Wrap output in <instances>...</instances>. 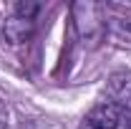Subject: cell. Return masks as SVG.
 I'll return each instance as SVG.
<instances>
[{
    "instance_id": "obj_5",
    "label": "cell",
    "mask_w": 131,
    "mask_h": 129,
    "mask_svg": "<svg viewBox=\"0 0 131 129\" xmlns=\"http://www.w3.org/2000/svg\"><path fill=\"white\" fill-rule=\"evenodd\" d=\"M8 127V106H5V101L0 99V129Z\"/></svg>"
},
{
    "instance_id": "obj_1",
    "label": "cell",
    "mask_w": 131,
    "mask_h": 129,
    "mask_svg": "<svg viewBox=\"0 0 131 129\" xmlns=\"http://www.w3.org/2000/svg\"><path fill=\"white\" fill-rule=\"evenodd\" d=\"M118 109H121L118 104L103 99L83 116L78 129H118Z\"/></svg>"
},
{
    "instance_id": "obj_4",
    "label": "cell",
    "mask_w": 131,
    "mask_h": 129,
    "mask_svg": "<svg viewBox=\"0 0 131 129\" xmlns=\"http://www.w3.org/2000/svg\"><path fill=\"white\" fill-rule=\"evenodd\" d=\"M106 31L111 33L116 41L131 46V20H118V18H114V20L106 23Z\"/></svg>"
},
{
    "instance_id": "obj_3",
    "label": "cell",
    "mask_w": 131,
    "mask_h": 129,
    "mask_svg": "<svg viewBox=\"0 0 131 129\" xmlns=\"http://www.w3.org/2000/svg\"><path fill=\"white\" fill-rule=\"evenodd\" d=\"M33 28H35V20L25 18V15H18V13H13L10 18L3 20V35L10 43H25L33 35Z\"/></svg>"
},
{
    "instance_id": "obj_2",
    "label": "cell",
    "mask_w": 131,
    "mask_h": 129,
    "mask_svg": "<svg viewBox=\"0 0 131 129\" xmlns=\"http://www.w3.org/2000/svg\"><path fill=\"white\" fill-rule=\"evenodd\" d=\"M106 99L121 106H131V71H116L108 76Z\"/></svg>"
}]
</instances>
